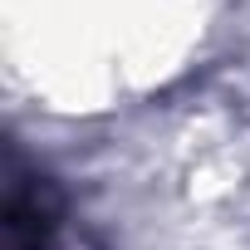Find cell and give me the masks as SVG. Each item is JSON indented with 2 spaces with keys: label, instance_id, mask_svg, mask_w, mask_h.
<instances>
[{
  "label": "cell",
  "instance_id": "6da1fadb",
  "mask_svg": "<svg viewBox=\"0 0 250 250\" xmlns=\"http://www.w3.org/2000/svg\"><path fill=\"white\" fill-rule=\"evenodd\" d=\"M59 226L64 201L54 177L30 167L15 147L5 172V250H59Z\"/></svg>",
  "mask_w": 250,
  "mask_h": 250
}]
</instances>
